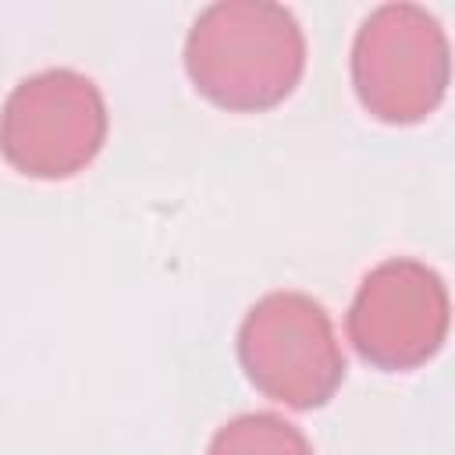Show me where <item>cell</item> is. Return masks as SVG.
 Instances as JSON below:
<instances>
[{"label":"cell","mask_w":455,"mask_h":455,"mask_svg":"<svg viewBox=\"0 0 455 455\" xmlns=\"http://www.w3.org/2000/svg\"><path fill=\"white\" fill-rule=\"evenodd\" d=\"M348 331L355 348L380 366H412L427 359L444 334L441 281L416 263H387L366 277Z\"/></svg>","instance_id":"2"},{"label":"cell","mask_w":455,"mask_h":455,"mask_svg":"<svg viewBox=\"0 0 455 455\" xmlns=\"http://www.w3.org/2000/svg\"><path fill=\"white\" fill-rule=\"evenodd\" d=\"M242 363L267 395L288 405H320L345 370L323 309L302 295H270L249 313Z\"/></svg>","instance_id":"1"},{"label":"cell","mask_w":455,"mask_h":455,"mask_svg":"<svg viewBox=\"0 0 455 455\" xmlns=\"http://www.w3.org/2000/svg\"><path fill=\"white\" fill-rule=\"evenodd\" d=\"M210 455H309V448L277 416H242L217 434Z\"/></svg>","instance_id":"4"},{"label":"cell","mask_w":455,"mask_h":455,"mask_svg":"<svg viewBox=\"0 0 455 455\" xmlns=\"http://www.w3.org/2000/svg\"><path fill=\"white\" fill-rule=\"evenodd\" d=\"M103 139V107L89 82H78L60 117H43L18 89L7 103L0 146L25 174H71Z\"/></svg>","instance_id":"3"}]
</instances>
